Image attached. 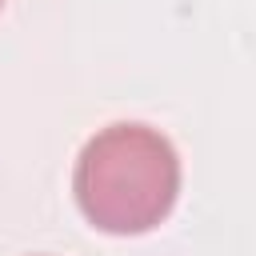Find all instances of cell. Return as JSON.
Listing matches in <instances>:
<instances>
[{"mask_svg": "<svg viewBox=\"0 0 256 256\" xmlns=\"http://www.w3.org/2000/svg\"><path fill=\"white\" fill-rule=\"evenodd\" d=\"M72 188L80 212L96 228L136 236L172 212L180 192V160L156 128L112 124L84 144Z\"/></svg>", "mask_w": 256, "mask_h": 256, "instance_id": "cell-1", "label": "cell"}, {"mask_svg": "<svg viewBox=\"0 0 256 256\" xmlns=\"http://www.w3.org/2000/svg\"><path fill=\"white\" fill-rule=\"evenodd\" d=\"M0 4H4V0H0Z\"/></svg>", "mask_w": 256, "mask_h": 256, "instance_id": "cell-2", "label": "cell"}]
</instances>
